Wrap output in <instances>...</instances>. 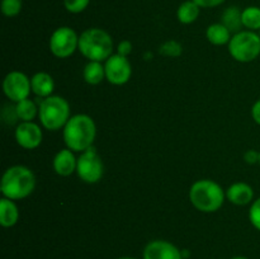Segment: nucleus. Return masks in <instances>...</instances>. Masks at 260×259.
I'll return each instance as SVG.
<instances>
[{
    "mask_svg": "<svg viewBox=\"0 0 260 259\" xmlns=\"http://www.w3.org/2000/svg\"><path fill=\"white\" fill-rule=\"evenodd\" d=\"M200 8H213L222 4L225 0H193Z\"/></svg>",
    "mask_w": 260,
    "mask_h": 259,
    "instance_id": "obj_27",
    "label": "nucleus"
},
{
    "mask_svg": "<svg viewBox=\"0 0 260 259\" xmlns=\"http://www.w3.org/2000/svg\"><path fill=\"white\" fill-rule=\"evenodd\" d=\"M241 10L236 7H230L223 12L222 18V24L230 30L231 33H239L240 32L241 27H243V19H241Z\"/></svg>",
    "mask_w": 260,
    "mask_h": 259,
    "instance_id": "obj_20",
    "label": "nucleus"
},
{
    "mask_svg": "<svg viewBox=\"0 0 260 259\" xmlns=\"http://www.w3.org/2000/svg\"><path fill=\"white\" fill-rule=\"evenodd\" d=\"M251 117H253L254 121L260 126V99L254 103L253 108H251Z\"/></svg>",
    "mask_w": 260,
    "mask_h": 259,
    "instance_id": "obj_30",
    "label": "nucleus"
},
{
    "mask_svg": "<svg viewBox=\"0 0 260 259\" xmlns=\"http://www.w3.org/2000/svg\"><path fill=\"white\" fill-rule=\"evenodd\" d=\"M229 52L239 62H251L260 55V36L254 30H240L231 37Z\"/></svg>",
    "mask_w": 260,
    "mask_h": 259,
    "instance_id": "obj_6",
    "label": "nucleus"
},
{
    "mask_svg": "<svg viewBox=\"0 0 260 259\" xmlns=\"http://www.w3.org/2000/svg\"><path fill=\"white\" fill-rule=\"evenodd\" d=\"M106 79L114 85H123L132 75V68L128 58L122 55H112L106 61Z\"/></svg>",
    "mask_w": 260,
    "mask_h": 259,
    "instance_id": "obj_10",
    "label": "nucleus"
},
{
    "mask_svg": "<svg viewBox=\"0 0 260 259\" xmlns=\"http://www.w3.org/2000/svg\"><path fill=\"white\" fill-rule=\"evenodd\" d=\"M259 154L260 152L255 151V150H248V151L244 154V160H245L248 164H256V163H259Z\"/></svg>",
    "mask_w": 260,
    "mask_h": 259,
    "instance_id": "obj_29",
    "label": "nucleus"
},
{
    "mask_svg": "<svg viewBox=\"0 0 260 259\" xmlns=\"http://www.w3.org/2000/svg\"><path fill=\"white\" fill-rule=\"evenodd\" d=\"M249 220L251 225L260 231V198L254 201L251 205L250 211H249Z\"/></svg>",
    "mask_w": 260,
    "mask_h": 259,
    "instance_id": "obj_26",
    "label": "nucleus"
},
{
    "mask_svg": "<svg viewBox=\"0 0 260 259\" xmlns=\"http://www.w3.org/2000/svg\"><path fill=\"white\" fill-rule=\"evenodd\" d=\"M30 85L32 91L40 98H47L52 94L55 89V83L50 74L47 73H37L30 79Z\"/></svg>",
    "mask_w": 260,
    "mask_h": 259,
    "instance_id": "obj_15",
    "label": "nucleus"
},
{
    "mask_svg": "<svg viewBox=\"0 0 260 259\" xmlns=\"http://www.w3.org/2000/svg\"><path fill=\"white\" fill-rule=\"evenodd\" d=\"M200 9L201 8L193 0L182 3L177 12L178 20L183 24H190V23L196 22L197 18L200 17Z\"/></svg>",
    "mask_w": 260,
    "mask_h": 259,
    "instance_id": "obj_19",
    "label": "nucleus"
},
{
    "mask_svg": "<svg viewBox=\"0 0 260 259\" xmlns=\"http://www.w3.org/2000/svg\"><path fill=\"white\" fill-rule=\"evenodd\" d=\"M207 40L215 46H222L230 42L231 32L222 24V23H215L207 28Z\"/></svg>",
    "mask_w": 260,
    "mask_h": 259,
    "instance_id": "obj_17",
    "label": "nucleus"
},
{
    "mask_svg": "<svg viewBox=\"0 0 260 259\" xmlns=\"http://www.w3.org/2000/svg\"><path fill=\"white\" fill-rule=\"evenodd\" d=\"M22 10V0H2V12L5 17H15Z\"/></svg>",
    "mask_w": 260,
    "mask_h": 259,
    "instance_id": "obj_23",
    "label": "nucleus"
},
{
    "mask_svg": "<svg viewBox=\"0 0 260 259\" xmlns=\"http://www.w3.org/2000/svg\"><path fill=\"white\" fill-rule=\"evenodd\" d=\"M79 48V37L70 27H60L50 38V50L56 57L66 58Z\"/></svg>",
    "mask_w": 260,
    "mask_h": 259,
    "instance_id": "obj_8",
    "label": "nucleus"
},
{
    "mask_svg": "<svg viewBox=\"0 0 260 259\" xmlns=\"http://www.w3.org/2000/svg\"><path fill=\"white\" fill-rule=\"evenodd\" d=\"M42 131L35 122H22L15 130V140L23 149L33 150L42 142Z\"/></svg>",
    "mask_w": 260,
    "mask_h": 259,
    "instance_id": "obj_11",
    "label": "nucleus"
},
{
    "mask_svg": "<svg viewBox=\"0 0 260 259\" xmlns=\"http://www.w3.org/2000/svg\"><path fill=\"white\" fill-rule=\"evenodd\" d=\"M36 177L23 165H14L5 170L2 178V193L5 198L17 201L28 197L35 190Z\"/></svg>",
    "mask_w": 260,
    "mask_h": 259,
    "instance_id": "obj_2",
    "label": "nucleus"
},
{
    "mask_svg": "<svg viewBox=\"0 0 260 259\" xmlns=\"http://www.w3.org/2000/svg\"><path fill=\"white\" fill-rule=\"evenodd\" d=\"M259 36H260V33H259Z\"/></svg>",
    "mask_w": 260,
    "mask_h": 259,
    "instance_id": "obj_35",
    "label": "nucleus"
},
{
    "mask_svg": "<svg viewBox=\"0 0 260 259\" xmlns=\"http://www.w3.org/2000/svg\"><path fill=\"white\" fill-rule=\"evenodd\" d=\"M226 197L231 203L238 206H245L253 201L254 190L246 183H234L233 185L228 188L226 190Z\"/></svg>",
    "mask_w": 260,
    "mask_h": 259,
    "instance_id": "obj_14",
    "label": "nucleus"
},
{
    "mask_svg": "<svg viewBox=\"0 0 260 259\" xmlns=\"http://www.w3.org/2000/svg\"><path fill=\"white\" fill-rule=\"evenodd\" d=\"M103 172V161L93 146L81 152L78 159V165H76V173L81 180L93 184L102 179Z\"/></svg>",
    "mask_w": 260,
    "mask_h": 259,
    "instance_id": "obj_7",
    "label": "nucleus"
},
{
    "mask_svg": "<svg viewBox=\"0 0 260 259\" xmlns=\"http://www.w3.org/2000/svg\"><path fill=\"white\" fill-rule=\"evenodd\" d=\"M182 255H183V259L188 258V256H189V251H188V250H183L182 251Z\"/></svg>",
    "mask_w": 260,
    "mask_h": 259,
    "instance_id": "obj_31",
    "label": "nucleus"
},
{
    "mask_svg": "<svg viewBox=\"0 0 260 259\" xmlns=\"http://www.w3.org/2000/svg\"><path fill=\"white\" fill-rule=\"evenodd\" d=\"M37 107H36L35 102L30 101L29 98L23 99V101L18 102L15 106V114L18 118L22 119L23 122H30L37 114Z\"/></svg>",
    "mask_w": 260,
    "mask_h": 259,
    "instance_id": "obj_21",
    "label": "nucleus"
},
{
    "mask_svg": "<svg viewBox=\"0 0 260 259\" xmlns=\"http://www.w3.org/2000/svg\"><path fill=\"white\" fill-rule=\"evenodd\" d=\"M79 51L89 61H107L112 56L113 40L101 28H89L79 37Z\"/></svg>",
    "mask_w": 260,
    "mask_h": 259,
    "instance_id": "obj_3",
    "label": "nucleus"
},
{
    "mask_svg": "<svg viewBox=\"0 0 260 259\" xmlns=\"http://www.w3.org/2000/svg\"><path fill=\"white\" fill-rule=\"evenodd\" d=\"M117 259H137V258H132V256H121V258H117Z\"/></svg>",
    "mask_w": 260,
    "mask_h": 259,
    "instance_id": "obj_33",
    "label": "nucleus"
},
{
    "mask_svg": "<svg viewBox=\"0 0 260 259\" xmlns=\"http://www.w3.org/2000/svg\"><path fill=\"white\" fill-rule=\"evenodd\" d=\"M117 50H118V55L126 56L127 57L132 52V43L129 41H122V42H119Z\"/></svg>",
    "mask_w": 260,
    "mask_h": 259,
    "instance_id": "obj_28",
    "label": "nucleus"
},
{
    "mask_svg": "<svg viewBox=\"0 0 260 259\" xmlns=\"http://www.w3.org/2000/svg\"><path fill=\"white\" fill-rule=\"evenodd\" d=\"M19 218V211L17 205L9 198H2L0 200V223L4 228H12L18 222Z\"/></svg>",
    "mask_w": 260,
    "mask_h": 259,
    "instance_id": "obj_16",
    "label": "nucleus"
},
{
    "mask_svg": "<svg viewBox=\"0 0 260 259\" xmlns=\"http://www.w3.org/2000/svg\"><path fill=\"white\" fill-rule=\"evenodd\" d=\"M96 136V126L88 114L70 117L63 127V141L73 151H85L91 147Z\"/></svg>",
    "mask_w": 260,
    "mask_h": 259,
    "instance_id": "obj_1",
    "label": "nucleus"
},
{
    "mask_svg": "<svg viewBox=\"0 0 260 259\" xmlns=\"http://www.w3.org/2000/svg\"><path fill=\"white\" fill-rule=\"evenodd\" d=\"M142 259H183L182 250L167 240H152L145 246Z\"/></svg>",
    "mask_w": 260,
    "mask_h": 259,
    "instance_id": "obj_12",
    "label": "nucleus"
},
{
    "mask_svg": "<svg viewBox=\"0 0 260 259\" xmlns=\"http://www.w3.org/2000/svg\"><path fill=\"white\" fill-rule=\"evenodd\" d=\"M243 25L249 30H260V8L259 7H248L241 13Z\"/></svg>",
    "mask_w": 260,
    "mask_h": 259,
    "instance_id": "obj_22",
    "label": "nucleus"
},
{
    "mask_svg": "<svg viewBox=\"0 0 260 259\" xmlns=\"http://www.w3.org/2000/svg\"><path fill=\"white\" fill-rule=\"evenodd\" d=\"M83 76L86 83L90 85H96L106 78V69L99 61H89L84 68Z\"/></svg>",
    "mask_w": 260,
    "mask_h": 259,
    "instance_id": "obj_18",
    "label": "nucleus"
},
{
    "mask_svg": "<svg viewBox=\"0 0 260 259\" xmlns=\"http://www.w3.org/2000/svg\"><path fill=\"white\" fill-rule=\"evenodd\" d=\"M230 259H249V258H246V256H234V258H230Z\"/></svg>",
    "mask_w": 260,
    "mask_h": 259,
    "instance_id": "obj_32",
    "label": "nucleus"
},
{
    "mask_svg": "<svg viewBox=\"0 0 260 259\" xmlns=\"http://www.w3.org/2000/svg\"><path fill=\"white\" fill-rule=\"evenodd\" d=\"M160 53L177 57V56H179L180 53H182V46H180L177 41H169V42H165L164 45L160 47Z\"/></svg>",
    "mask_w": 260,
    "mask_h": 259,
    "instance_id": "obj_25",
    "label": "nucleus"
},
{
    "mask_svg": "<svg viewBox=\"0 0 260 259\" xmlns=\"http://www.w3.org/2000/svg\"><path fill=\"white\" fill-rule=\"evenodd\" d=\"M90 0H63V5H65L66 10L74 14L84 12L88 8Z\"/></svg>",
    "mask_w": 260,
    "mask_h": 259,
    "instance_id": "obj_24",
    "label": "nucleus"
},
{
    "mask_svg": "<svg viewBox=\"0 0 260 259\" xmlns=\"http://www.w3.org/2000/svg\"><path fill=\"white\" fill-rule=\"evenodd\" d=\"M259 164H260V154H259Z\"/></svg>",
    "mask_w": 260,
    "mask_h": 259,
    "instance_id": "obj_34",
    "label": "nucleus"
},
{
    "mask_svg": "<svg viewBox=\"0 0 260 259\" xmlns=\"http://www.w3.org/2000/svg\"><path fill=\"white\" fill-rule=\"evenodd\" d=\"M38 116L46 130L57 131L70 119V106L62 96L50 95L41 102Z\"/></svg>",
    "mask_w": 260,
    "mask_h": 259,
    "instance_id": "obj_5",
    "label": "nucleus"
},
{
    "mask_svg": "<svg viewBox=\"0 0 260 259\" xmlns=\"http://www.w3.org/2000/svg\"><path fill=\"white\" fill-rule=\"evenodd\" d=\"M3 90L10 101L18 103V102L28 98L30 90H32V85L25 74L20 73V71H12L5 76L4 83H3Z\"/></svg>",
    "mask_w": 260,
    "mask_h": 259,
    "instance_id": "obj_9",
    "label": "nucleus"
},
{
    "mask_svg": "<svg viewBox=\"0 0 260 259\" xmlns=\"http://www.w3.org/2000/svg\"><path fill=\"white\" fill-rule=\"evenodd\" d=\"M78 160L70 149L60 150L53 157V170L61 177H69L76 170Z\"/></svg>",
    "mask_w": 260,
    "mask_h": 259,
    "instance_id": "obj_13",
    "label": "nucleus"
},
{
    "mask_svg": "<svg viewBox=\"0 0 260 259\" xmlns=\"http://www.w3.org/2000/svg\"><path fill=\"white\" fill-rule=\"evenodd\" d=\"M189 200L198 211L206 213L216 212L222 207L225 193L220 184L213 180L201 179L190 187Z\"/></svg>",
    "mask_w": 260,
    "mask_h": 259,
    "instance_id": "obj_4",
    "label": "nucleus"
}]
</instances>
